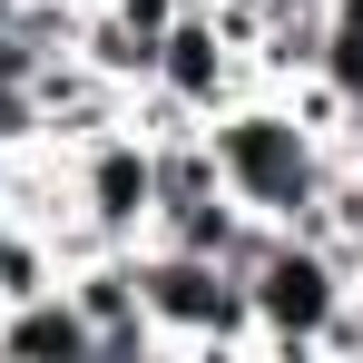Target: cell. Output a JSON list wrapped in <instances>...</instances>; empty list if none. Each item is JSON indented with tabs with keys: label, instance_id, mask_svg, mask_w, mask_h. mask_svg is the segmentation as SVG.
<instances>
[{
	"label": "cell",
	"instance_id": "3",
	"mask_svg": "<svg viewBox=\"0 0 363 363\" xmlns=\"http://www.w3.org/2000/svg\"><path fill=\"white\" fill-rule=\"evenodd\" d=\"M138 295L167 354H255V314H245V265L177 255V245H138Z\"/></svg>",
	"mask_w": 363,
	"mask_h": 363
},
{
	"label": "cell",
	"instance_id": "11",
	"mask_svg": "<svg viewBox=\"0 0 363 363\" xmlns=\"http://www.w3.org/2000/svg\"><path fill=\"white\" fill-rule=\"evenodd\" d=\"M0 304H10V295H0Z\"/></svg>",
	"mask_w": 363,
	"mask_h": 363
},
{
	"label": "cell",
	"instance_id": "1",
	"mask_svg": "<svg viewBox=\"0 0 363 363\" xmlns=\"http://www.w3.org/2000/svg\"><path fill=\"white\" fill-rule=\"evenodd\" d=\"M206 147H216L226 196H236L245 216H265V226H304V216L324 206V186H334V138L304 128L285 89L226 99V108L206 118Z\"/></svg>",
	"mask_w": 363,
	"mask_h": 363
},
{
	"label": "cell",
	"instance_id": "10",
	"mask_svg": "<svg viewBox=\"0 0 363 363\" xmlns=\"http://www.w3.org/2000/svg\"><path fill=\"white\" fill-rule=\"evenodd\" d=\"M79 10H108V0H79Z\"/></svg>",
	"mask_w": 363,
	"mask_h": 363
},
{
	"label": "cell",
	"instance_id": "7",
	"mask_svg": "<svg viewBox=\"0 0 363 363\" xmlns=\"http://www.w3.org/2000/svg\"><path fill=\"white\" fill-rule=\"evenodd\" d=\"M0 354H10V363H99V324L79 314L69 275L40 285V295H10V304H0Z\"/></svg>",
	"mask_w": 363,
	"mask_h": 363
},
{
	"label": "cell",
	"instance_id": "8",
	"mask_svg": "<svg viewBox=\"0 0 363 363\" xmlns=\"http://www.w3.org/2000/svg\"><path fill=\"white\" fill-rule=\"evenodd\" d=\"M314 79H324L344 108H363V0H334V10H324V60H314Z\"/></svg>",
	"mask_w": 363,
	"mask_h": 363
},
{
	"label": "cell",
	"instance_id": "6",
	"mask_svg": "<svg viewBox=\"0 0 363 363\" xmlns=\"http://www.w3.org/2000/svg\"><path fill=\"white\" fill-rule=\"evenodd\" d=\"M69 295L79 314L99 324V363H138V354H167L157 324H147V295H138V245H99L69 265Z\"/></svg>",
	"mask_w": 363,
	"mask_h": 363
},
{
	"label": "cell",
	"instance_id": "9",
	"mask_svg": "<svg viewBox=\"0 0 363 363\" xmlns=\"http://www.w3.org/2000/svg\"><path fill=\"white\" fill-rule=\"evenodd\" d=\"M314 354L324 363H363V275L334 295V314H324V334H314Z\"/></svg>",
	"mask_w": 363,
	"mask_h": 363
},
{
	"label": "cell",
	"instance_id": "2",
	"mask_svg": "<svg viewBox=\"0 0 363 363\" xmlns=\"http://www.w3.org/2000/svg\"><path fill=\"white\" fill-rule=\"evenodd\" d=\"M344 285H354V265H344L324 236H304V226H265V236H255V255H245V314H255V354L304 363Z\"/></svg>",
	"mask_w": 363,
	"mask_h": 363
},
{
	"label": "cell",
	"instance_id": "5",
	"mask_svg": "<svg viewBox=\"0 0 363 363\" xmlns=\"http://www.w3.org/2000/svg\"><path fill=\"white\" fill-rule=\"evenodd\" d=\"M147 89H157L177 118L206 128L226 99H245V89H255V60L216 30V10H206V0H186L177 20H167V40H157V79H147Z\"/></svg>",
	"mask_w": 363,
	"mask_h": 363
},
{
	"label": "cell",
	"instance_id": "4",
	"mask_svg": "<svg viewBox=\"0 0 363 363\" xmlns=\"http://www.w3.org/2000/svg\"><path fill=\"white\" fill-rule=\"evenodd\" d=\"M69 216L99 245H147V226H157V147H147L138 118L69 138Z\"/></svg>",
	"mask_w": 363,
	"mask_h": 363
}]
</instances>
